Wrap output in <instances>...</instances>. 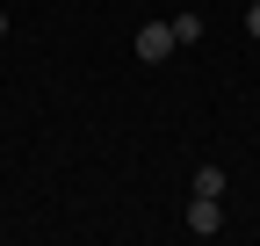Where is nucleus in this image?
Segmentation results:
<instances>
[{"label": "nucleus", "mask_w": 260, "mask_h": 246, "mask_svg": "<svg viewBox=\"0 0 260 246\" xmlns=\"http://www.w3.org/2000/svg\"><path fill=\"white\" fill-rule=\"evenodd\" d=\"M188 189H195V196H224V167H195Z\"/></svg>", "instance_id": "obj_3"}, {"label": "nucleus", "mask_w": 260, "mask_h": 246, "mask_svg": "<svg viewBox=\"0 0 260 246\" xmlns=\"http://www.w3.org/2000/svg\"><path fill=\"white\" fill-rule=\"evenodd\" d=\"M188 232H195V239H217V232H224V196H195V203H188Z\"/></svg>", "instance_id": "obj_2"}, {"label": "nucleus", "mask_w": 260, "mask_h": 246, "mask_svg": "<svg viewBox=\"0 0 260 246\" xmlns=\"http://www.w3.org/2000/svg\"><path fill=\"white\" fill-rule=\"evenodd\" d=\"M174 51H181V44H174V22H145V29H138V58H145V66H167Z\"/></svg>", "instance_id": "obj_1"}, {"label": "nucleus", "mask_w": 260, "mask_h": 246, "mask_svg": "<svg viewBox=\"0 0 260 246\" xmlns=\"http://www.w3.org/2000/svg\"><path fill=\"white\" fill-rule=\"evenodd\" d=\"M246 29H253V37H260V0H253V8H246Z\"/></svg>", "instance_id": "obj_5"}, {"label": "nucleus", "mask_w": 260, "mask_h": 246, "mask_svg": "<svg viewBox=\"0 0 260 246\" xmlns=\"http://www.w3.org/2000/svg\"><path fill=\"white\" fill-rule=\"evenodd\" d=\"M195 37H203V15H174V44H181V51H188V44H195Z\"/></svg>", "instance_id": "obj_4"}, {"label": "nucleus", "mask_w": 260, "mask_h": 246, "mask_svg": "<svg viewBox=\"0 0 260 246\" xmlns=\"http://www.w3.org/2000/svg\"><path fill=\"white\" fill-rule=\"evenodd\" d=\"M0 37H8V15H0Z\"/></svg>", "instance_id": "obj_6"}]
</instances>
